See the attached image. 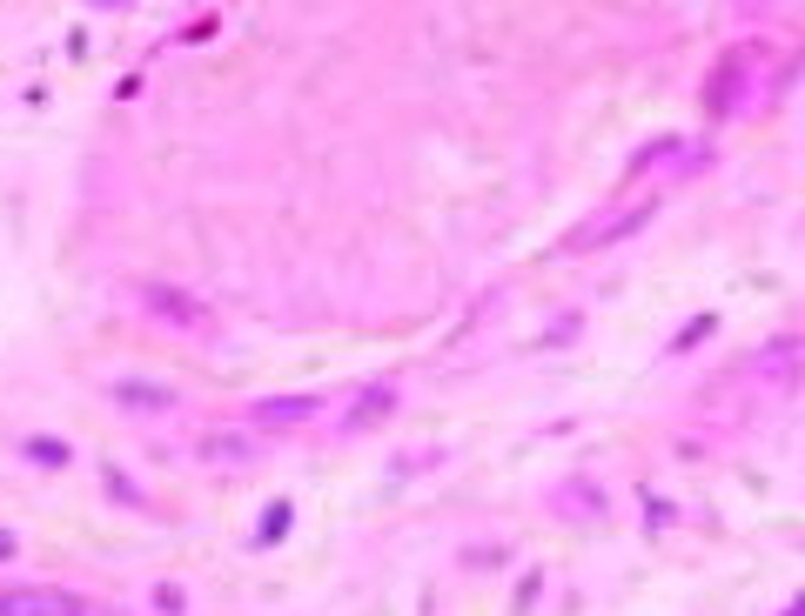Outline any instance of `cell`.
<instances>
[{"label":"cell","instance_id":"1","mask_svg":"<svg viewBox=\"0 0 805 616\" xmlns=\"http://www.w3.org/2000/svg\"><path fill=\"white\" fill-rule=\"evenodd\" d=\"M135 295H141V309H148V315H161V322L182 328V335H208V328H215V315H208V302H202V295H189V289H175V282H161V275L135 282Z\"/></svg>","mask_w":805,"mask_h":616},{"label":"cell","instance_id":"2","mask_svg":"<svg viewBox=\"0 0 805 616\" xmlns=\"http://www.w3.org/2000/svg\"><path fill=\"white\" fill-rule=\"evenodd\" d=\"M0 616H80V596H67V590H8L0 596Z\"/></svg>","mask_w":805,"mask_h":616},{"label":"cell","instance_id":"3","mask_svg":"<svg viewBox=\"0 0 805 616\" xmlns=\"http://www.w3.org/2000/svg\"><path fill=\"white\" fill-rule=\"evenodd\" d=\"M389 409H396V382H369V389H363V396L350 402L343 429H350V435H363V429H376V422H383Z\"/></svg>","mask_w":805,"mask_h":616},{"label":"cell","instance_id":"4","mask_svg":"<svg viewBox=\"0 0 805 616\" xmlns=\"http://www.w3.org/2000/svg\"><path fill=\"white\" fill-rule=\"evenodd\" d=\"M637 221H644V208H631V215H598L591 228H578V235H571V248H598L604 235H624V228H637Z\"/></svg>","mask_w":805,"mask_h":616},{"label":"cell","instance_id":"5","mask_svg":"<svg viewBox=\"0 0 805 616\" xmlns=\"http://www.w3.org/2000/svg\"><path fill=\"white\" fill-rule=\"evenodd\" d=\"M315 409V396H269L262 409H256V422H302Z\"/></svg>","mask_w":805,"mask_h":616},{"label":"cell","instance_id":"6","mask_svg":"<svg viewBox=\"0 0 805 616\" xmlns=\"http://www.w3.org/2000/svg\"><path fill=\"white\" fill-rule=\"evenodd\" d=\"M115 396H121L128 409H169V402H175V389H148V382H121Z\"/></svg>","mask_w":805,"mask_h":616},{"label":"cell","instance_id":"7","mask_svg":"<svg viewBox=\"0 0 805 616\" xmlns=\"http://www.w3.org/2000/svg\"><path fill=\"white\" fill-rule=\"evenodd\" d=\"M282 522H289V502H276V509L262 516V543H276V537H282Z\"/></svg>","mask_w":805,"mask_h":616},{"label":"cell","instance_id":"8","mask_svg":"<svg viewBox=\"0 0 805 616\" xmlns=\"http://www.w3.org/2000/svg\"><path fill=\"white\" fill-rule=\"evenodd\" d=\"M0 556H14V537H8V530H0Z\"/></svg>","mask_w":805,"mask_h":616}]
</instances>
